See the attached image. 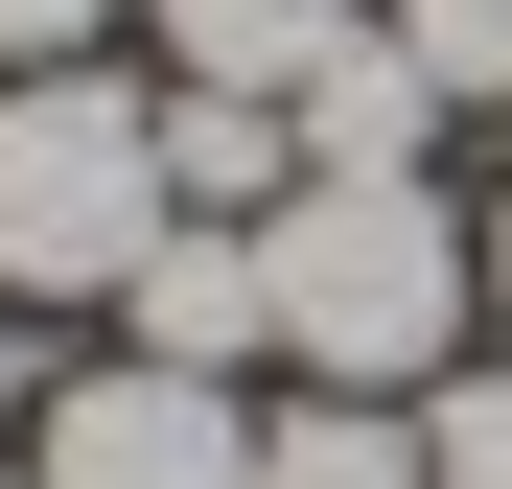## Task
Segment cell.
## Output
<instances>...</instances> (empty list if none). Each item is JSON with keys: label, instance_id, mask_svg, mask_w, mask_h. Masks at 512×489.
<instances>
[{"label": "cell", "instance_id": "1", "mask_svg": "<svg viewBox=\"0 0 512 489\" xmlns=\"http://www.w3.org/2000/svg\"><path fill=\"white\" fill-rule=\"evenodd\" d=\"M256 280H280V373L303 396H443L466 303H489V233L419 187V163H303V187L256 210Z\"/></svg>", "mask_w": 512, "mask_h": 489}, {"label": "cell", "instance_id": "2", "mask_svg": "<svg viewBox=\"0 0 512 489\" xmlns=\"http://www.w3.org/2000/svg\"><path fill=\"white\" fill-rule=\"evenodd\" d=\"M187 187H163V94L117 70H0V303H117Z\"/></svg>", "mask_w": 512, "mask_h": 489}, {"label": "cell", "instance_id": "3", "mask_svg": "<svg viewBox=\"0 0 512 489\" xmlns=\"http://www.w3.org/2000/svg\"><path fill=\"white\" fill-rule=\"evenodd\" d=\"M24 489H256V396L117 350V373H70L47 420H24Z\"/></svg>", "mask_w": 512, "mask_h": 489}, {"label": "cell", "instance_id": "4", "mask_svg": "<svg viewBox=\"0 0 512 489\" xmlns=\"http://www.w3.org/2000/svg\"><path fill=\"white\" fill-rule=\"evenodd\" d=\"M117 326H140L163 373H256V350H280V280H256V233H233V210H187V233L117 280Z\"/></svg>", "mask_w": 512, "mask_h": 489}, {"label": "cell", "instance_id": "5", "mask_svg": "<svg viewBox=\"0 0 512 489\" xmlns=\"http://www.w3.org/2000/svg\"><path fill=\"white\" fill-rule=\"evenodd\" d=\"M140 24H163V70H187V94H303L373 0H140Z\"/></svg>", "mask_w": 512, "mask_h": 489}, {"label": "cell", "instance_id": "6", "mask_svg": "<svg viewBox=\"0 0 512 489\" xmlns=\"http://www.w3.org/2000/svg\"><path fill=\"white\" fill-rule=\"evenodd\" d=\"M280 117H303V163H419V140H443V70H419L396 24H350V47H326Z\"/></svg>", "mask_w": 512, "mask_h": 489}, {"label": "cell", "instance_id": "7", "mask_svg": "<svg viewBox=\"0 0 512 489\" xmlns=\"http://www.w3.org/2000/svg\"><path fill=\"white\" fill-rule=\"evenodd\" d=\"M163 187L256 233V210L303 187V117H280V94H187V70H163Z\"/></svg>", "mask_w": 512, "mask_h": 489}, {"label": "cell", "instance_id": "8", "mask_svg": "<svg viewBox=\"0 0 512 489\" xmlns=\"http://www.w3.org/2000/svg\"><path fill=\"white\" fill-rule=\"evenodd\" d=\"M256 489H443V466H419V396H280Z\"/></svg>", "mask_w": 512, "mask_h": 489}, {"label": "cell", "instance_id": "9", "mask_svg": "<svg viewBox=\"0 0 512 489\" xmlns=\"http://www.w3.org/2000/svg\"><path fill=\"white\" fill-rule=\"evenodd\" d=\"M373 24L443 70V117H466V94H512V0H373Z\"/></svg>", "mask_w": 512, "mask_h": 489}, {"label": "cell", "instance_id": "10", "mask_svg": "<svg viewBox=\"0 0 512 489\" xmlns=\"http://www.w3.org/2000/svg\"><path fill=\"white\" fill-rule=\"evenodd\" d=\"M419 466H443V489H512V350H489V373H443V396H419Z\"/></svg>", "mask_w": 512, "mask_h": 489}, {"label": "cell", "instance_id": "11", "mask_svg": "<svg viewBox=\"0 0 512 489\" xmlns=\"http://www.w3.org/2000/svg\"><path fill=\"white\" fill-rule=\"evenodd\" d=\"M94 24L117 0H0V70H94Z\"/></svg>", "mask_w": 512, "mask_h": 489}, {"label": "cell", "instance_id": "12", "mask_svg": "<svg viewBox=\"0 0 512 489\" xmlns=\"http://www.w3.org/2000/svg\"><path fill=\"white\" fill-rule=\"evenodd\" d=\"M24 420H47V396H24V326H0V443H24Z\"/></svg>", "mask_w": 512, "mask_h": 489}, {"label": "cell", "instance_id": "13", "mask_svg": "<svg viewBox=\"0 0 512 489\" xmlns=\"http://www.w3.org/2000/svg\"><path fill=\"white\" fill-rule=\"evenodd\" d=\"M489 326H512V210H489Z\"/></svg>", "mask_w": 512, "mask_h": 489}, {"label": "cell", "instance_id": "14", "mask_svg": "<svg viewBox=\"0 0 512 489\" xmlns=\"http://www.w3.org/2000/svg\"><path fill=\"white\" fill-rule=\"evenodd\" d=\"M0 489H24V466H0Z\"/></svg>", "mask_w": 512, "mask_h": 489}]
</instances>
